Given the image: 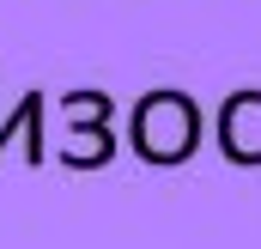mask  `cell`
I'll return each instance as SVG.
<instances>
[{
  "mask_svg": "<svg viewBox=\"0 0 261 249\" xmlns=\"http://www.w3.org/2000/svg\"><path fill=\"white\" fill-rule=\"evenodd\" d=\"M43 104H49L43 91H24V97H18V110H12V116H0V152H6V140H12V134H43Z\"/></svg>",
  "mask_w": 261,
  "mask_h": 249,
  "instance_id": "obj_5",
  "label": "cell"
},
{
  "mask_svg": "<svg viewBox=\"0 0 261 249\" xmlns=\"http://www.w3.org/2000/svg\"><path fill=\"white\" fill-rule=\"evenodd\" d=\"M61 110H67V134H85V128H110L116 97H110V91H67Z\"/></svg>",
  "mask_w": 261,
  "mask_h": 249,
  "instance_id": "obj_3",
  "label": "cell"
},
{
  "mask_svg": "<svg viewBox=\"0 0 261 249\" xmlns=\"http://www.w3.org/2000/svg\"><path fill=\"white\" fill-rule=\"evenodd\" d=\"M219 152L231 164H243V170L261 164V91L255 85L225 97V110H219Z\"/></svg>",
  "mask_w": 261,
  "mask_h": 249,
  "instance_id": "obj_2",
  "label": "cell"
},
{
  "mask_svg": "<svg viewBox=\"0 0 261 249\" xmlns=\"http://www.w3.org/2000/svg\"><path fill=\"white\" fill-rule=\"evenodd\" d=\"M116 158V140H110V128H85V134H73V146L61 152L67 170H97V164H110Z\"/></svg>",
  "mask_w": 261,
  "mask_h": 249,
  "instance_id": "obj_4",
  "label": "cell"
},
{
  "mask_svg": "<svg viewBox=\"0 0 261 249\" xmlns=\"http://www.w3.org/2000/svg\"><path fill=\"white\" fill-rule=\"evenodd\" d=\"M128 140H134V152H140L146 164H158V170L189 164L195 146H200V110H195V97H189V91H170V85L146 91V97L128 110Z\"/></svg>",
  "mask_w": 261,
  "mask_h": 249,
  "instance_id": "obj_1",
  "label": "cell"
}]
</instances>
